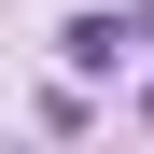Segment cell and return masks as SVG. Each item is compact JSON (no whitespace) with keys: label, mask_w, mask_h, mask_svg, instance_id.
Wrapping results in <instances>:
<instances>
[{"label":"cell","mask_w":154,"mask_h":154,"mask_svg":"<svg viewBox=\"0 0 154 154\" xmlns=\"http://www.w3.org/2000/svg\"><path fill=\"white\" fill-rule=\"evenodd\" d=\"M56 42H70V70H112V56H126V42H140V28H126V14H70Z\"/></svg>","instance_id":"cell-1"}]
</instances>
